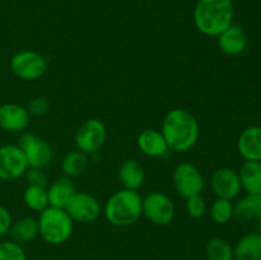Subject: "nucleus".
<instances>
[{"mask_svg":"<svg viewBox=\"0 0 261 260\" xmlns=\"http://www.w3.org/2000/svg\"><path fill=\"white\" fill-rule=\"evenodd\" d=\"M186 212L191 218H201L206 213V201L200 195H194L186 199Z\"/></svg>","mask_w":261,"mask_h":260,"instance_id":"cd10ccee","label":"nucleus"},{"mask_svg":"<svg viewBox=\"0 0 261 260\" xmlns=\"http://www.w3.org/2000/svg\"><path fill=\"white\" fill-rule=\"evenodd\" d=\"M233 260H261V233L250 232L233 246Z\"/></svg>","mask_w":261,"mask_h":260,"instance_id":"6ab92c4d","label":"nucleus"},{"mask_svg":"<svg viewBox=\"0 0 261 260\" xmlns=\"http://www.w3.org/2000/svg\"><path fill=\"white\" fill-rule=\"evenodd\" d=\"M31 122L27 107L14 102L0 106V129L8 133H23Z\"/></svg>","mask_w":261,"mask_h":260,"instance_id":"ddd939ff","label":"nucleus"},{"mask_svg":"<svg viewBox=\"0 0 261 260\" xmlns=\"http://www.w3.org/2000/svg\"><path fill=\"white\" fill-rule=\"evenodd\" d=\"M237 150L245 161H261V126H249L237 139Z\"/></svg>","mask_w":261,"mask_h":260,"instance_id":"dca6fc26","label":"nucleus"},{"mask_svg":"<svg viewBox=\"0 0 261 260\" xmlns=\"http://www.w3.org/2000/svg\"><path fill=\"white\" fill-rule=\"evenodd\" d=\"M75 193V185L70 177L64 176V177L58 178L47 189L48 205L65 209Z\"/></svg>","mask_w":261,"mask_h":260,"instance_id":"f3484780","label":"nucleus"},{"mask_svg":"<svg viewBox=\"0 0 261 260\" xmlns=\"http://www.w3.org/2000/svg\"><path fill=\"white\" fill-rule=\"evenodd\" d=\"M27 170V160L18 145L5 144L0 147V180H17L24 176Z\"/></svg>","mask_w":261,"mask_h":260,"instance_id":"9b49d317","label":"nucleus"},{"mask_svg":"<svg viewBox=\"0 0 261 260\" xmlns=\"http://www.w3.org/2000/svg\"><path fill=\"white\" fill-rule=\"evenodd\" d=\"M211 188L217 198L233 200L241 193L239 172L231 167H219L212 173Z\"/></svg>","mask_w":261,"mask_h":260,"instance_id":"f8f14e48","label":"nucleus"},{"mask_svg":"<svg viewBox=\"0 0 261 260\" xmlns=\"http://www.w3.org/2000/svg\"><path fill=\"white\" fill-rule=\"evenodd\" d=\"M137 145L143 154L152 158H160L170 150L162 132L157 129H144L138 135Z\"/></svg>","mask_w":261,"mask_h":260,"instance_id":"2eb2a0df","label":"nucleus"},{"mask_svg":"<svg viewBox=\"0 0 261 260\" xmlns=\"http://www.w3.org/2000/svg\"><path fill=\"white\" fill-rule=\"evenodd\" d=\"M48 107H50V103H48V101L45 97H36V98L31 99L27 106V110L31 116L37 117L43 116L48 111Z\"/></svg>","mask_w":261,"mask_h":260,"instance_id":"c756f323","label":"nucleus"},{"mask_svg":"<svg viewBox=\"0 0 261 260\" xmlns=\"http://www.w3.org/2000/svg\"><path fill=\"white\" fill-rule=\"evenodd\" d=\"M211 217L217 224H227L234 217V204L232 200L217 198L211 206Z\"/></svg>","mask_w":261,"mask_h":260,"instance_id":"a878e982","label":"nucleus"},{"mask_svg":"<svg viewBox=\"0 0 261 260\" xmlns=\"http://www.w3.org/2000/svg\"><path fill=\"white\" fill-rule=\"evenodd\" d=\"M13 218L10 212L0 204V237H4L9 233V229L12 227Z\"/></svg>","mask_w":261,"mask_h":260,"instance_id":"7c9ffc66","label":"nucleus"},{"mask_svg":"<svg viewBox=\"0 0 261 260\" xmlns=\"http://www.w3.org/2000/svg\"><path fill=\"white\" fill-rule=\"evenodd\" d=\"M143 216L153 224L167 226L173 221L176 208L167 194L162 191H150L143 196Z\"/></svg>","mask_w":261,"mask_h":260,"instance_id":"39448f33","label":"nucleus"},{"mask_svg":"<svg viewBox=\"0 0 261 260\" xmlns=\"http://www.w3.org/2000/svg\"><path fill=\"white\" fill-rule=\"evenodd\" d=\"M117 176L124 186L129 190H138L143 186L145 178V172L143 166L135 160H126L120 165Z\"/></svg>","mask_w":261,"mask_h":260,"instance_id":"a211bd4d","label":"nucleus"},{"mask_svg":"<svg viewBox=\"0 0 261 260\" xmlns=\"http://www.w3.org/2000/svg\"><path fill=\"white\" fill-rule=\"evenodd\" d=\"M163 137L170 150L188 152L195 147L199 139V122L196 117L186 109H172L163 117Z\"/></svg>","mask_w":261,"mask_h":260,"instance_id":"f257e3e1","label":"nucleus"},{"mask_svg":"<svg viewBox=\"0 0 261 260\" xmlns=\"http://www.w3.org/2000/svg\"><path fill=\"white\" fill-rule=\"evenodd\" d=\"M0 260H27V254L22 245L7 240L0 242Z\"/></svg>","mask_w":261,"mask_h":260,"instance_id":"bb28decb","label":"nucleus"},{"mask_svg":"<svg viewBox=\"0 0 261 260\" xmlns=\"http://www.w3.org/2000/svg\"><path fill=\"white\" fill-rule=\"evenodd\" d=\"M219 50L228 56L241 55L247 47V35L240 24L232 23L228 28L217 36Z\"/></svg>","mask_w":261,"mask_h":260,"instance_id":"4468645a","label":"nucleus"},{"mask_svg":"<svg viewBox=\"0 0 261 260\" xmlns=\"http://www.w3.org/2000/svg\"><path fill=\"white\" fill-rule=\"evenodd\" d=\"M142 204L143 196L139 191L121 189L107 199L102 213L114 226L127 227L137 223L143 216Z\"/></svg>","mask_w":261,"mask_h":260,"instance_id":"7ed1b4c3","label":"nucleus"},{"mask_svg":"<svg viewBox=\"0 0 261 260\" xmlns=\"http://www.w3.org/2000/svg\"><path fill=\"white\" fill-rule=\"evenodd\" d=\"M194 24L204 36L217 37L233 23L232 0H198L193 13Z\"/></svg>","mask_w":261,"mask_h":260,"instance_id":"f03ea898","label":"nucleus"},{"mask_svg":"<svg viewBox=\"0 0 261 260\" xmlns=\"http://www.w3.org/2000/svg\"><path fill=\"white\" fill-rule=\"evenodd\" d=\"M65 211L73 222L92 223L102 214V206L93 195L84 191H76L65 206Z\"/></svg>","mask_w":261,"mask_h":260,"instance_id":"9d476101","label":"nucleus"},{"mask_svg":"<svg viewBox=\"0 0 261 260\" xmlns=\"http://www.w3.org/2000/svg\"><path fill=\"white\" fill-rule=\"evenodd\" d=\"M10 240L23 245L33 241L38 236V222L33 217H23L18 221H13L9 229Z\"/></svg>","mask_w":261,"mask_h":260,"instance_id":"4be33fe9","label":"nucleus"},{"mask_svg":"<svg viewBox=\"0 0 261 260\" xmlns=\"http://www.w3.org/2000/svg\"><path fill=\"white\" fill-rule=\"evenodd\" d=\"M38 235L50 245H61L70 239L74 222L65 209L50 206L38 216Z\"/></svg>","mask_w":261,"mask_h":260,"instance_id":"20e7f679","label":"nucleus"},{"mask_svg":"<svg viewBox=\"0 0 261 260\" xmlns=\"http://www.w3.org/2000/svg\"><path fill=\"white\" fill-rule=\"evenodd\" d=\"M107 130L103 122L98 119H88L76 129L74 140L78 150L86 154H96L106 142Z\"/></svg>","mask_w":261,"mask_h":260,"instance_id":"0eeeda50","label":"nucleus"},{"mask_svg":"<svg viewBox=\"0 0 261 260\" xmlns=\"http://www.w3.org/2000/svg\"><path fill=\"white\" fill-rule=\"evenodd\" d=\"M24 176L25 178H27L28 185L43 186V188H46V185H47V176H46L43 168L28 167Z\"/></svg>","mask_w":261,"mask_h":260,"instance_id":"c85d7f7f","label":"nucleus"},{"mask_svg":"<svg viewBox=\"0 0 261 260\" xmlns=\"http://www.w3.org/2000/svg\"><path fill=\"white\" fill-rule=\"evenodd\" d=\"M208 260H233V246L223 237H212L205 246Z\"/></svg>","mask_w":261,"mask_h":260,"instance_id":"b1692460","label":"nucleus"},{"mask_svg":"<svg viewBox=\"0 0 261 260\" xmlns=\"http://www.w3.org/2000/svg\"><path fill=\"white\" fill-rule=\"evenodd\" d=\"M9 65L12 73L23 81H37L47 70L45 56L33 50L18 51L12 56Z\"/></svg>","mask_w":261,"mask_h":260,"instance_id":"423d86ee","label":"nucleus"},{"mask_svg":"<svg viewBox=\"0 0 261 260\" xmlns=\"http://www.w3.org/2000/svg\"><path fill=\"white\" fill-rule=\"evenodd\" d=\"M237 172L247 194H261V161H245Z\"/></svg>","mask_w":261,"mask_h":260,"instance_id":"aec40b11","label":"nucleus"},{"mask_svg":"<svg viewBox=\"0 0 261 260\" xmlns=\"http://www.w3.org/2000/svg\"><path fill=\"white\" fill-rule=\"evenodd\" d=\"M255 223V227H256V232H259V233H261V217L259 219H256V221L254 222Z\"/></svg>","mask_w":261,"mask_h":260,"instance_id":"2f4dec72","label":"nucleus"},{"mask_svg":"<svg viewBox=\"0 0 261 260\" xmlns=\"http://www.w3.org/2000/svg\"><path fill=\"white\" fill-rule=\"evenodd\" d=\"M261 217V194H246L234 204V218L240 222H255Z\"/></svg>","mask_w":261,"mask_h":260,"instance_id":"412c9836","label":"nucleus"},{"mask_svg":"<svg viewBox=\"0 0 261 260\" xmlns=\"http://www.w3.org/2000/svg\"><path fill=\"white\" fill-rule=\"evenodd\" d=\"M23 200L24 204L35 212H42L48 206L47 188L36 185H28L23 193Z\"/></svg>","mask_w":261,"mask_h":260,"instance_id":"393cba45","label":"nucleus"},{"mask_svg":"<svg viewBox=\"0 0 261 260\" xmlns=\"http://www.w3.org/2000/svg\"><path fill=\"white\" fill-rule=\"evenodd\" d=\"M172 183L176 193L185 199L200 195L205 185L200 170L190 162H182L176 166L172 173Z\"/></svg>","mask_w":261,"mask_h":260,"instance_id":"6e6552de","label":"nucleus"},{"mask_svg":"<svg viewBox=\"0 0 261 260\" xmlns=\"http://www.w3.org/2000/svg\"><path fill=\"white\" fill-rule=\"evenodd\" d=\"M18 147L22 149L28 167L45 168L53 161L54 152L51 145L32 133H23L18 142Z\"/></svg>","mask_w":261,"mask_h":260,"instance_id":"1a4fd4ad","label":"nucleus"},{"mask_svg":"<svg viewBox=\"0 0 261 260\" xmlns=\"http://www.w3.org/2000/svg\"><path fill=\"white\" fill-rule=\"evenodd\" d=\"M89 158L88 154L81 152V150H73L65 154L61 161V170L66 177H76L82 173L86 172L88 167Z\"/></svg>","mask_w":261,"mask_h":260,"instance_id":"5701e85b","label":"nucleus"}]
</instances>
